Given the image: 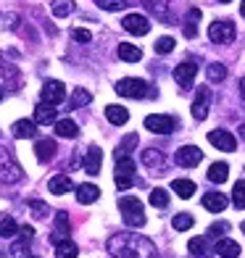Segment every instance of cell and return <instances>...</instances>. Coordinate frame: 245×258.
Wrapping results in <instances>:
<instances>
[{
	"instance_id": "cell-1",
	"label": "cell",
	"mask_w": 245,
	"mask_h": 258,
	"mask_svg": "<svg viewBox=\"0 0 245 258\" xmlns=\"http://www.w3.org/2000/svg\"><path fill=\"white\" fill-rule=\"evenodd\" d=\"M106 248L113 258H158L156 245L143 234H127L119 232L106 242Z\"/></svg>"
},
{
	"instance_id": "cell-2",
	"label": "cell",
	"mask_w": 245,
	"mask_h": 258,
	"mask_svg": "<svg viewBox=\"0 0 245 258\" xmlns=\"http://www.w3.org/2000/svg\"><path fill=\"white\" fill-rule=\"evenodd\" d=\"M116 92H119L121 98H156V90L150 82L145 79H137V77H124L116 82Z\"/></svg>"
},
{
	"instance_id": "cell-3",
	"label": "cell",
	"mask_w": 245,
	"mask_h": 258,
	"mask_svg": "<svg viewBox=\"0 0 245 258\" xmlns=\"http://www.w3.org/2000/svg\"><path fill=\"white\" fill-rule=\"evenodd\" d=\"M119 211H121V219H124L127 227L140 229L145 224V208H143V203H140V198H132V195L121 198V201H119Z\"/></svg>"
},
{
	"instance_id": "cell-4",
	"label": "cell",
	"mask_w": 245,
	"mask_h": 258,
	"mask_svg": "<svg viewBox=\"0 0 245 258\" xmlns=\"http://www.w3.org/2000/svg\"><path fill=\"white\" fill-rule=\"evenodd\" d=\"M21 177H24L21 166L11 158V153L6 148H0V182L3 184H16V182H21Z\"/></svg>"
},
{
	"instance_id": "cell-5",
	"label": "cell",
	"mask_w": 245,
	"mask_h": 258,
	"mask_svg": "<svg viewBox=\"0 0 245 258\" xmlns=\"http://www.w3.org/2000/svg\"><path fill=\"white\" fill-rule=\"evenodd\" d=\"M135 161L127 156V158H116V187L119 190H130L135 184Z\"/></svg>"
},
{
	"instance_id": "cell-6",
	"label": "cell",
	"mask_w": 245,
	"mask_h": 258,
	"mask_svg": "<svg viewBox=\"0 0 245 258\" xmlns=\"http://www.w3.org/2000/svg\"><path fill=\"white\" fill-rule=\"evenodd\" d=\"M208 37L216 45H229L235 40V24L232 21H211L208 24Z\"/></svg>"
},
{
	"instance_id": "cell-7",
	"label": "cell",
	"mask_w": 245,
	"mask_h": 258,
	"mask_svg": "<svg viewBox=\"0 0 245 258\" xmlns=\"http://www.w3.org/2000/svg\"><path fill=\"white\" fill-rule=\"evenodd\" d=\"M40 98L42 103H48V105H58V103H64L66 98V87H64V82H58V79H48L42 85L40 90Z\"/></svg>"
},
{
	"instance_id": "cell-8",
	"label": "cell",
	"mask_w": 245,
	"mask_h": 258,
	"mask_svg": "<svg viewBox=\"0 0 245 258\" xmlns=\"http://www.w3.org/2000/svg\"><path fill=\"white\" fill-rule=\"evenodd\" d=\"M145 129H150L153 135H171L177 129V121L171 116H161V113H150L145 116Z\"/></svg>"
},
{
	"instance_id": "cell-9",
	"label": "cell",
	"mask_w": 245,
	"mask_h": 258,
	"mask_svg": "<svg viewBox=\"0 0 245 258\" xmlns=\"http://www.w3.org/2000/svg\"><path fill=\"white\" fill-rule=\"evenodd\" d=\"M208 143H211L214 148L224 150V153H232V150H237V140L232 132H227V129H214V132H208Z\"/></svg>"
},
{
	"instance_id": "cell-10",
	"label": "cell",
	"mask_w": 245,
	"mask_h": 258,
	"mask_svg": "<svg viewBox=\"0 0 245 258\" xmlns=\"http://www.w3.org/2000/svg\"><path fill=\"white\" fill-rule=\"evenodd\" d=\"M195 74H198V63L195 61H182L177 69H174V82H177L182 90H190Z\"/></svg>"
},
{
	"instance_id": "cell-11",
	"label": "cell",
	"mask_w": 245,
	"mask_h": 258,
	"mask_svg": "<svg viewBox=\"0 0 245 258\" xmlns=\"http://www.w3.org/2000/svg\"><path fill=\"white\" fill-rule=\"evenodd\" d=\"M121 27L130 32V34H137V37H143V34L150 32V21L145 16H140V14H127L121 19Z\"/></svg>"
},
{
	"instance_id": "cell-12",
	"label": "cell",
	"mask_w": 245,
	"mask_h": 258,
	"mask_svg": "<svg viewBox=\"0 0 245 258\" xmlns=\"http://www.w3.org/2000/svg\"><path fill=\"white\" fill-rule=\"evenodd\" d=\"M32 237H34V229H32V227H19V240H14V245H11V253H14L16 258H27V255H29Z\"/></svg>"
},
{
	"instance_id": "cell-13",
	"label": "cell",
	"mask_w": 245,
	"mask_h": 258,
	"mask_svg": "<svg viewBox=\"0 0 245 258\" xmlns=\"http://www.w3.org/2000/svg\"><path fill=\"white\" fill-rule=\"evenodd\" d=\"M208 105H211V90L201 87L198 95H195V100H193V119L195 121H203L208 116Z\"/></svg>"
},
{
	"instance_id": "cell-14",
	"label": "cell",
	"mask_w": 245,
	"mask_h": 258,
	"mask_svg": "<svg viewBox=\"0 0 245 258\" xmlns=\"http://www.w3.org/2000/svg\"><path fill=\"white\" fill-rule=\"evenodd\" d=\"M100 163H103V150L98 145H90L85 153V161H82V169L90 177H95V174H100Z\"/></svg>"
},
{
	"instance_id": "cell-15",
	"label": "cell",
	"mask_w": 245,
	"mask_h": 258,
	"mask_svg": "<svg viewBox=\"0 0 245 258\" xmlns=\"http://www.w3.org/2000/svg\"><path fill=\"white\" fill-rule=\"evenodd\" d=\"M201 158H203V150L195 148V145H185V148L177 150V163H179V166H185V169L198 166V163H201Z\"/></svg>"
},
{
	"instance_id": "cell-16",
	"label": "cell",
	"mask_w": 245,
	"mask_h": 258,
	"mask_svg": "<svg viewBox=\"0 0 245 258\" xmlns=\"http://www.w3.org/2000/svg\"><path fill=\"white\" fill-rule=\"evenodd\" d=\"M55 150H58V145H55V140H50V137L37 140V143H34V156H37L40 163L53 161V158H55Z\"/></svg>"
},
{
	"instance_id": "cell-17",
	"label": "cell",
	"mask_w": 245,
	"mask_h": 258,
	"mask_svg": "<svg viewBox=\"0 0 245 258\" xmlns=\"http://www.w3.org/2000/svg\"><path fill=\"white\" fill-rule=\"evenodd\" d=\"M227 195L224 192H216V190H211V192H203V208L206 211H211V214H221V211L227 208Z\"/></svg>"
},
{
	"instance_id": "cell-18",
	"label": "cell",
	"mask_w": 245,
	"mask_h": 258,
	"mask_svg": "<svg viewBox=\"0 0 245 258\" xmlns=\"http://www.w3.org/2000/svg\"><path fill=\"white\" fill-rule=\"evenodd\" d=\"M34 121L37 124H55L58 121V108L55 105H48V103H40L34 108Z\"/></svg>"
},
{
	"instance_id": "cell-19",
	"label": "cell",
	"mask_w": 245,
	"mask_h": 258,
	"mask_svg": "<svg viewBox=\"0 0 245 258\" xmlns=\"http://www.w3.org/2000/svg\"><path fill=\"white\" fill-rule=\"evenodd\" d=\"M214 250H216V255H221V258H237V255H240V245H237L235 240H229V237H221V240H216Z\"/></svg>"
},
{
	"instance_id": "cell-20",
	"label": "cell",
	"mask_w": 245,
	"mask_h": 258,
	"mask_svg": "<svg viewBox=\"0 0 245 258\" xmlns=\"http://www.w3.org/2000/svg\"><path fill=\"white\" fill-rule=\"evenodd\" d=\"M69 234H72V224H69V216H66V211H58L55 214V232H53V245L58 240H66Z\"/></svg>"
},
{
	"instance_id": "cell-21",
	"label": "cell",
	"mask_w": 245,
	"mask_h": 258,
	"mask_svg": "<svg viewBox=\"0 0 245 258\" xmlns=\"http://www.w3.org/2000/svg\"><path fill=\"white\" fill-rule=\"evenodd\" d=\"M106 119L113 126H124L127 121H130V111H127L124 105H108V108H106Z\"/></svg>"
},
{
	"instance_id": "cell-22",
	"label": "cell",
	"mask_w": 245,
	"mask_h": 258,
	"mask_svg": "<svg viewBox=\"0 0 245 258\" xmlns=\"http://www.w3.org/2000/svg\"><path fill=\"white\" fill-rule=\"evenodd\" d=\"M143 163L148 169H163L166 166V156L156 148H148V150H143Z\"/></svg>"
},
{
	"instance_id": "cell-23",
	"label": "cell",
	"mask_w": 245,
	"mask_h": 258,
	"mask_svg": "<svg viewBox=\"0 0 245 258\" xmlns=\"http://www.w3.org/2000/svg\"><path fill=\"white\" fill-rule=\"evenodd\" d=\"M100 198V190L95 184H79L77 187V201L82 203V206H90V203H95Z\"/></svg>"
},
{
	"instance_id": "cell-24",
	"label": "cell",
	"mask_w": 245,
	"mask_h": 258,
	"mask_svg": "<svg viewBox=\"0 0 245 258\" xmlns=\"http://www.w3.org/2000/svg\"><path fill=\"white\" fill-rule=\"evenodd\" d=\"M37 135V121H29V119H19L14 124V137L19 140H27V137H34Z\"/></svg>"
},
{
	"instance_id": "cell-25",
	"label": "cell",
	"mask_w": 245,
	"mask_h": 258,
	"mask_svg": "<svg viewBox=\"0 0 245 258\" xmlns=\"http://www.w3.org/2000/svg\"><path fill=\"white\" fill-rule=\"evenodd\" d=\"M48 187H50V192H55V195H66V192L74 190V182H72V177H66V174H58V177L50 179Z\"/></svg>"
},
{
	"instance_id": "cell-26",
	"label": "cell",
	"mask_w": 245,
	"mask_h": 258,
	"mask_svg": "<svg viewBox=\"0 0 245 258\" xmlns=\"http://www.w3.org/2000/svg\"><path fill=\"white\" fill-rule=\"evenodd\" d=\"M229 177V166L224 161H216L211 163V169H208V182H214V184H221V182H227Z\"/></svg>"
},
{
	"instance_id": "cell-27",
	"label": "cell",
	"mask_w": 245,
	"mask_h": 258,
	"mask_svg": "<svg viewBox=\"0 0 245 258\" xmlns=\"http://www.w3.org/2000/svg\"><path fill=\"white\" fill-rule=\"evenodd\" d=\"M119 58L127 61V63H135V61L143 58V50H140L137 45H132V42H119Z\"/></svg>"
},
{
	"instance_id": "cell-28",
	"label": "cell",
	"mask_w": 245,
	"mask_h": 258,
	"mask_svg": "<svg viewBox=\"0 0 245 258\" xmlns=\"http://www.w3.org/2000/svg\"><path fill=\"white\" fill-rule=\"evenodd\" d=\"M188 250H190L193 258H211V250H208L206 237H193V240L188 242Z\"/></svg>"
},
{
	"instance_id": "cell-29",
	"label": "cell",
	"mask_w": 245,
	"mask_h": 258,
	"mask_svg": "<svg viewBox=\"0 0 245 258\" xmlns=\"http://www.w3.org/2000/svg\"><path fill=\"white\" fill-rule=\"evenodd\" d=\"M198 21H201V11L198 8H190L188 11V16H185V37H195L198 34Z\"/></svg>"
},
{
	"instance_id": "cell-30",
	"label": "cell",
	"mask_w": 245,
	"mask_h": 258,
	"mask_svg": "<svg viewBox=\"0 0 245 258\" xmlns=\"http://www.w3.org/2000/svg\"><path fill=\"white\" fill-rule=\"evenodd\" d=\"M55 135H58V137H69V140H72V137L79 135V126H77L72 119H58V121H55Z\"/></svg>"
},
{
	"instance_id": "cell-31",
	"label": "cell",
	"mask_w": 245,
	"mask_h": 258,
	"mask_svg": "<svg viewBox=\"0 0 245 258\" xmlns=\"http://www.w3.org/2000/svg\"><path fill=\"white\" fill-rule=\"evenodd\" d=\"M77 245L72 242V237H66V240H58L55 242V255L58 258H77Z\"/></svg>"
},
{
	"instance_id": "cell-32",
	"label": "cell",
	"mask_w": 245,
	"mask_h": 258,
	"mask_svg": "<svg viewBox=\"0 0 245 258\" xmlns=\"http://www.w3.org/2000/svg\"><path fill=\"white\" fill-rule=\"evenodd\" d=\"M19 224L14 221V216L8 214H0V237H16Z\"/></svg>"
},
{
	"instance_id": "cell-33",
	"label": "cell",
	"mask_w": 245,
	"mask_h": 258,
	"mask_svg": "<svg viewBox=\"0 0 245 258\" xmlns=\"http://www.w3.org/2000/svg\"><path fill=\"white\" fill-rule=\"evenodd\" d=\"M171 190L177 192L179 198H185V201H188V198H193V192H195V184H193L190 179H174V182H171Z\"/></svg>"
},
{
	"instance_id": "cell-34",
	"label": "cell",
	"mask_w": 245,
	"mask_h": 258,
	"mask_svg": "<svg viewBox=\"0 0 245 258\" xmlns=\"http://www.w3.org/2000/svg\"><path fill=\"white\" fill-rule=\"evenodd\" d=\"M50 11H53V16L64 19V16H69V14L74 11V0H53V3H50Z\"/></svg>"
},
{
	"instance_id": "cell-35",
	"label": "cell",
	"mask_w": 245,
	"mask_h": 258,
	"mask_svg": "<svg viewBox=\"0 0 245 258\" xmlns=\"http://www.w3.org/2000/svg\"><path fill=\"white\" fill-rule=\"evenodd\" d=\"M92 100V95L85 90V87H77L74 92H72V100H69V105H72V108H85V105Z\"/></svg>"
},
{
	"instance_id": "cell-36",
	"label": "cell",
	"mask_w": 245,
	"mask_h": 258,
	"mask_svg": "<svg viewBox=\"0 0 245 258\" xmlns=\"http://www.w3.org/2000/svg\"><path fill=\"white\" fill-rule=\"evenodd\" d=\"M145 8L161 19H169V0H145Z\"/></svg>"
},
{
	"instance_id": "cell-37",
	"label": "cell",
	"mask_w": 245,
	"mask_h": 258,
	"mask_svg": "<svg viewBox=\"0 0 245 258\" xmlns=\"http://www.w3.org/2000/svg\"><path fill=\"white\" fill-rule=\"evenodd\" d=\"M137 145V135H127L121 143H119V148H116V158H127L132 153V148Z\"/></svg>"
},
{
	"instance_id": "cell-38",
	"label": "cell",
	"mask_w": 245,
	"mask_h": 258,
	"mask_svg": "<svg viewBox=\"0 0 245 258\" xmlns=\"http://www.w3.org/2000/svg\"><path fill=\"white\" fill-rule=\"evenodd\" d=\"M150 203H153L156 208H166L169 206V192L163 190V187H156V190L150 192Z\"/></svg>"
},
{
	"instance_id": "cell-39",
	"label": "cell",
	"mask_w": 245,
	"mask_h": 258,
	"mask_svg": "<svg viewBox=\"0 0 245 258\" xmlns=\"http://www.w3.org/2000/svg\"><path fill=\"white\" fill-rule=\"evenodd\" d=\"M206 74H208V79H211V82H224L227 66H224V63H211V66L206 69Z\"/></svg>"
},
{
	"instance_id": "cell-40",
	"label": "cell",
	"mask_w": 245,
	"mask_h": 258,
	"mask_svg": "<svg viewBox=\"0 0 245 258\" xmlns=\"http://www.w3.org/2000/svg\"><path fill=\"white\" fill-rule=\"evenodd\" d=\"M171 227L177 229V232L190 229V227H193V216H190V214H177V216L171 219Z\"/></svg>"
},
{
	"instance_id": "cell-41",
	"label": "cell",
	"mask_w": 245,
	"mask_h": 258,
	"mask_svg": "<svg viewBox=\"0 0 245 258\" xmlns=\"http://www.w3.org/2000/svg\"><path fill=\"white\" fill-rule=\"evenodd\" d=\"M232 203H235V208H245V182L240 179L237 184H235V190H232Z\"/></svg>"
},
{
	"instance_id": "cell-42",
	"label": "cell",
	"mask_w": 245,
	"mask_h": 258,
	"mask_svg": "<svg viewBox=\"0 0 245 258\" xmlns=\"http://www.w3.org/2000/svg\"><path fill=\"white\" fill-rule=\"evenodd\" d=\"M95 3L103 11H121V8L130 6V0H95Z\"/></svg>"
},
{
	"instance_id": "cell-43",
	"label": "cell",
	"mask_w": 245,
	"mask_h": 258,
	"mask_svg": "<svg viewBox=\"0 0 245 258\" xmlns=\"http://www.w3.org/2000/svg\"><path fill=\"white\" fill-rule=\"evenodd\" d=\"M174 45H177V42H174V37H158L156 40V53L158 55H166V53L174 50Z\"/></svg>"
},
{
	"instance_id": "cell-44",
	"label": "cell",
	"mask_w": 245,
	"mask_h": 258,
	"mask_svg": "<svg viewBox=\"0 0 245 258\" xmlns=\"http://www.w3.org/2000/svg\"><path fill=\"white\" fill-rule=\"evenodd\" d=\"M227 232H229V224H227V221H216V224L208 227V237L221 240V234H227Z\"/></svg>"
},
{
	"instance_id": "cell-45",
	"label": "cell",
	"mask_w": 245,
	"mask_h": 258,
	"mask_svg": "<svg viewBox=\"0 0 245 258\" xmlns=\"http://www.w3.org/2000/svg\"><path fill=\"white\" fill-rule=\"evenodd\" d=\"M29 208L34 211V216H37V219H45V216L50 214V208L45 206L42 201H29Z\"/></svg>"
},
{
	"instance_id": "cell-46",
	"label": "cell",
	"mask_w": 245,
	"mask_h": 258,
	"mask_svg": "<svg viewBox=\"0 0 245 258\" xmlns=\"http://www.w3.org/2000/svg\"><path fill=\"white\" fill-rule=\"evenodd\" d=\"M72 37H74L77 42H90L92 34H90L87 29H72Z\"/></svg>"
},
{
	"instance_id": "cell-47",
	"label": "cell",
	"mask_w": 245,
	"mask_h": 258,
	"mask_svg": "<svg viewBox=\"0 0 245 258\" xmlns=\"http://www.w3.org/2000/svg\"><path fill=\"white\" fill-rule=\"evenodd\" d=\"M0 74H6V77L11 74V72H8V69H6V61H3V53H0Z\"/></svg>"
},
{
	"instance_id": "cell-48",
	"label": "cell",
	"mask_w": 245,
	"mask_h": 258,
	"mask_svg": "<svg viewBox=\"0 0 245 258\" xmlns=\"http://www.w3.org/2000/svg\"><path fill=\"white\" fill-rule=\"evenodd\" d=\"M240 92H242V98H245V77L240 79Z\"/></svg>"
},
{
	"instance_id": "cell-49",
	"label": "cell",
	"mask_w": 245,
	"mask_h": 258,
	"mask_svg": "<svg viewBox=\"0 0 245 258\" xmlns=\"http://www.w3.org/2000/svg\"><path fill=\"white\" fill-rule=\"evenodd\" d=\"M240 137L245 140V121H242V126H240Z\"/></svg>"
},
{
	"instance_id": "cell-50",
	"label": "cell",
	"mask_w": 245,
	"mask_h": 258,
	"mask_svg": "<svg viewBox=\"0 0 245 258\" xmlns=\"http://www.w3.org/2000/svg\"><path fill=\"white\" fill-rule=\"evenodd\" d=\"M240 14L245 16V0H242V6H240Z\"/></svg>"
},
{
	"instance_id": "cell-51",
	"label": "cell",
	"mask_w": 245,
	"mask_h": 258,
	"mask_svg": "<svg viewBox=\"0 0 245 258\" xmlns=\"http://www.w3.org/2000/svg\"><path fill=\"white\" fill-rule=\"evenodd\" d=\"M0 100H3V85H0Z\"/></svg>"
},
{
	"instance_id": "cell-52",
	"label": "cell",
	"mask_w": 245,
	"mask_h": 258,
	"mask_svg": "<svg viewBox=\"0 0 245 258\" xmlns=\"http://www.w3.org/2000/svg\"><path fill=\"white\" fill-rule=\"evenodd\" d=\"M219 3H229V0H219Z\"/></svg>"
},
{
	"instance_id": "cell-53",
	"label": "cell",
	"mask_w": 245,
	"mask_h": 258,
	"mask_svg": "<svg viewBox=\"0 0 245 258\" xmlns=\"http://www.w3.org/2000/svg\"><path fill=\"white\" fill-rule=\"evenodd\" d=\"M242 232H245V221H242Z\"/></svg>"
},
{
	"instance_id": "cell-54",
	"label": "cell",
	"mask_w": 245,
	"mask_h": 258,
	"mask_svg": "<svg viewBox=\"0 0 245 258\" xmlns=\"http://www.w3.org/2000/svg\"><path fill=\"white\" fill-rule=\"evenodd\" d=\"M27 258H34V255H27Z\"/></svg>"
}]
</instances>
